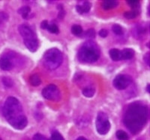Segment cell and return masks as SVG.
I'll return each mask as SVG.
<instances>
[{"label":"cell","mask_w":150,"mask_h":140,"mask_svg":"<svg viewBox=\"0 0 150 140\" xmlns=\"http://www.w3.org/2000/svg\"><path fill=\"white\" fill-rule=\"evenodd\" d=\"M148 116V107L137 101L128 106L125 113L123 122L132 134H137L146 124Z\"/></svg>","instance_id":"1"},{"label":"cell","mask_w":150,"mask_h":140,"mask_svg":"<svg viewBox=\"0 0 150 140\" xmlns=\"http://www.w3.org/2000/svg\"><path fill=\"white\" fill-rule=\"evenodd\" d=\"M3 113L8 122L14 128L23 130L27 126L28 120L21 102L14 97H8L5 101Z\"/></svg>","instance_id":"2"},{"label":"cell","mask_w":150,"mask_h":140,"mask_svg":"<svg viewBox=\"0 0 150 140\" xmlns=\"http://www.w3.org/2000/svg\"><path fill=\"white\" fill-rule=\"evenodd\" d=\"M100 57V50L94 42L87 41L80 48L77 53V58L80 62L92 63L96 62Z\"/></svg>","instance_id":"3"},{"label":"cell","mask_w":150,"mask_h":140,"mask_svg":"<svg viewBox=\"0 0 150 140\" xmlns=\"http://www.w3.org/2000/svg\"><path fill=\"white\" fill-rule=\"evenodd\" d=\"M18 31L23 39L26 47L32 52H35L37 51L39 42L35 33L32 30V29L26 24H23L18 27Z\"/></svg>","instance_id":"4"},{"label":"cell","mask_w":150,"mask_h":140,"mask_svg":"<svg viewBox=\"0 0 150 140\" xmlns=\"http://www.w3.org/2000/svg\"><path fill=\"white\" fill-rule=\"evenodd\" d=\"M63 61V55L61 51L53 48L47 50L44 55V66L50 70H54L59 68Z\"/></svg>","instance_id":"5"},{"label":"cell","mask_w":150,"mask_h":140,"mask_svg":"<svg viewBox=\"0 0 150 140\" xmlns=\"http://www.w3.org/2000/svg\"><path fill=\"white\" fill-rule=\"evenodd\" d=\"M96 125L97 131L99 134L105 135L109 132L110 129V123L108 116L105 113L99 112L98 113Z\"/></svg>","instance_id":"6"},{"label":"cell","mask_w":150,"mask_h":140,"mask_svg":"<svg viewBox=\"0 0 150 140\" xmlns=\"http://www.w3.org/2000/svg\"><path fill=\"white\" fill-rule=\"evenodd\" d=\"M42 95L46 99L53 101H58L61 98L59 90L55 84H49L44 88L42 90Z\"/></svg>","instance_id":"7"},{"label":"cell","mask_w":150,"mask_h":140,"mask_svg":"<svg viewBox=\"0 0 150 140\" xmlns=\"http://www.w3.org/2000/svg\"><path fill=\"white\" fill-rule=\"evenodd\" d=\"M132 83V78L128 75H119L113 80V86L119 90H125Z\"/></svg>","instance_id":"8"},{"label":"cell","mask_w":150,"mask_h":140,"mask_svg":"<svg viewBox=\"0 0 150 140\" xmlns=\"http://www.w3.org/2000/svg\"><path fill=\"white\" fill-rule=\"evenodd\" d=\"M0 68L4 71H9L13 68V63L8 56H3L0 58Z\"/></svg>","instance_id":"9"},{"label":"cell","mask_w":150,"mask_h":140,"mask_svg":"<svg viewBox=\"0 0 150 140\" xmlns=\"http://www.w3.org/2000/svg\"><path fill=\"white\" fill-rule=\"evenodd\" d=\"M91 3L89 2H84L83 5H77L76 6V10L80 14H86L91 9Z\"/></svg>","instance_id":"10"},{"label":"cell","mask_w":150,"mask_h":140,"mask_svg":"<svg viewBox=\"0 0 150 140\" xmlns=\"http://www.w3.org/2000/svg\"><path fill=\"white\" fill-rule=\"evenodd\" d=\"M120 52H121V60H130L133 58L135 54L134 51L132 49H128V48L123 49Z\"/></svg>","instance_id":"11"},{"label":"cell","mask_w":150,"mask_h":140,"mask_svg":"<svg viewBox=\"0 0 150 140\" xmlns=\"http://www.w3.org/2000/svg\"><path fill=\"white\" fill-rule=\"evenodd\" d=\"M119 5V2L115 0H107V1H104L101 4L103 9L104 10H110V9L115 8L117 7V5Z\"/></svg>","instance_id":"12"},{"label":"cell","mask_w":150,"mask_h":140,"mask_svg":"<svg viewBox=\"0 0 150 140\" xmlns=\"http://www.w3.org/2000/svg\"><path fill=\"white\" fill-rule=\"evenodd\" d=\"M110 57L113 61H119L121 60V52L117 49H112L109 52Z\"/></svg>","instance_id":"13"},{"label":"cell","mask_w":150,"mask_h":140,"mask_svg":"<svg viewBox=\"0 0 150 140\" xmlns=\"http://www.w3.org/2000/svg\"><path fill=\"white\" fill-rule=\"evenodd\" d=\"M29 83L30 84L33 86H39L41 83V80L40 76L38 74H33V75L30 76L29 78Z\"/></svg>","instance_id":"14"},{"label":"cell","mask_w":150,"mask_h":140,"mask_svg":"<svg viewBox=\"0 0 150 140\" xmlns=\"http://www.w3.org/2000/svg\"><path fill=\"white\" fill-rule=\"evenodd\" d=\"M31 8L29 6H23V7L21 8L18 10V14L20 15H21L23 19H26L29 16V14H30Z\"/></svg>","instance_id":"15"},{"label":"cell","mask_w":150,"mask_h":140,"mask_svg":"<svg viewBox=\"0 0 150 140\" xmlns=\"http://www.w3.org/2000/svg\"><path fill=\"white\" fill-rule=\"evenodd\" d=\"M139 15L138 10H132L130 11H126L124 13V17L128 20H132V19L136 18Z\"/></svg>","instance_id":"16"},{"label":"cell","mask_w":150,"mask_h":140,"mask_svg":"<svg viewBox=\"0 0 150 140\" xmlns=\"http://www.w3.org/2000/svg\"><path fill=\"white\" fill-rule=\"evenodd\" d=\"M95 92H96V90H95V89L93 87H92V86H88V87L84 88L83 90V94L86 97H87V98H91V97H92L94 95Z\"/></svg>","instance_id":"17"},{"label":"cell","mask_w":150,"mask_h":140,"mask_svg":"<svg viewBox=\"0 0 150 140\" xmlns=\"http://www.w3.org/2000/svg\"><path fill=\"white\" fill-rule=\"evenodd\" d=\"M116 136L119 140H128L129 137H128V133L126 132L123 131V130H118L116 133Z\"/></svg>","instance_id":"18"},{"label":"cell","mask_w":150,"mask_h":140,"mask_svg":"<svg viewBox=\"0 0 150 140\" xmlns=\"http://www.w3.org/2000/svg\"><path fill=\"white\" fill-rule=\"evenodd\" d=\"M112 30L113 33L116 35H122L124 34V30H123L122 27L118 24H115V25H112Z\"/></svg>","instance_id":"19"},{"label":"cell","mask_w":150,"mask_h":140,"mask_svg":"<svg viewBox=\"0 0 150 140\" xmlns=\"http://www.w3.org/2000/svg\"><path fill=\"white\" fill-rule=\"evenodd\" d=\"M71 32L74 35H80L83 33L82 27L79 25H74L71 27Z\"/></svg>","instance_id":"20"},{"label":"cell","mask_w":150,"mask_h":140,"mask_svg":"<svg viewBox=\"0 0 150 140\" xmlns=\"http://www.w3.org/2000/svg\"><path fill=\"white\" fill-rule=\"evenodd\" d=\"M128 5H129L130 7L133 10H137V8H140V2L139 1H136V0H131V1H128L127 2Z\"/></svg>","instance_id":"21"},{"label":"cell","mask_w":150,"mask_h":140,"mask_svg":"<svg viewBox=\"0 0 150 140\" xmlns=\"http://www.w3.org/2000/svg\"><path fill=\"white\" fill-rule=\"evenodd\" d=\"M47 29L49 31V32L52 33V34H58L59 33L58 26L55 25V24H50V25H49Z\"/></svg>","instance_id":"22"},{"label":"cell","mask_w":150,"mask_h":140,"mask_svg":"<svg viewBox=\"0 0 150 140\" xmlns=\"http://www.w3.org/2000/svg\"><path fill=\"white\" fill-rule=\"evenodd\" d=\"M2 83L7 87H11L13 86V84H14V82H13L11 78H8V77H4V78H2Z\"/></svg>","instance_id":"23"},{"label":"cell","mask_w":150,"mask_h":140,"mask_svg":"<svg viewBox=\"0 0 150 140\" xmlns=\"http://www.w3.org/2000/svg\"><path fill=\"white\" fill-rule=\"evenodd\" d=\"M48 140H65V139H64L63 137H62V136L59 132L55 131L53 132V134H52L51 138Z\"/></svg>","instance_id":"24"},{"label":"cell","mask_w":150,"mask_h":140,"mask_svg":"<svg viewBox=\"0 0 150 140\" xmlns=\"http://www.w3.org/2000/svg\"><path fill=\"white\" fill-rule=\"evenodd\" d=\"M83 36L88 37V38H94V37H96V31H95L94 29H89L87 31H86Z\"/></svg>","instance_id":"25"},{"label":"cell","mask_w":150,"mask_h":140,"mask_svg":"<svg viewBox=\"0 0 150 140\" xmlns=\"http://www.w3.org/2000/svg\"><path fill=\"white\" fill-rule=\"evenodd\" d=\"M33 140H48V139H47L45 136L41 135L40 133H36L33 137Z\"/></svg>","instance_id":"26"},{"label":"cell","mask_w":150,"mask_h":140,"mask_svg":"<svg viewBox=\"0 0 150 140\" xmlns=\"http://www.w3.org/2000/svg\"><path fill=\"white\" fill-rule=\"evenodd\" d=\"M99 35H100V37L104 38V37H106L108 35V31L106 30V29H101V30L99 31Z\"/></svg>","instance_id":"27"},{"label":"cell","mask_w":150,"mask_h":140,"mask_svg":"<svg viewBox=\"0 0 150 140\" xmlns=\"http://www.w3.org/2000/svg\"><path fill=\"white\" fill-rule=\"evenodd\" d=\"M48 25H49V24H48L47 21L44 20L41 23V28L42 29H47V27H48Z\"/></svg>","instance_id":"28"},{"label":"cell","mask_w":150,"mask_h":140,"mask_svg":"<svg viewBox=\"0 0 150 140\" xmlns=\"http://www.w3.org/2000/svg\"><path fill=\"white\" fill-rule=\"evenodd\" d=\"M144 61H145V63L148 66H149V53H147L144 56Z\"/></svg>","instance_id":"29"},{"label":"cell","mask_w":150,"mask_h":140,"mask_svg":"<svg viewBox=\"0 0 150 140\" xmlns=\"http://www.w3.org/2000/svg\"><path fill=\"white\" fill-rule=\"evenodd\" d=\"M77 140H87V139L85 138V137H79V138H77Z\"/></svg>","instance_id":"30"},{"label":"cell","mask_w":150,"mask_h":140,"mask_svg":"<svg viewBox=\"0 0 150 140\" xmlns=\"http://www.w3.org/2000/svg\"><path fill=\"white\" fill-rule=\"evenodd\" d=\"M146 91L148 92L149 93H150V85H149V84H148V85H147V87H146Z\"/></svg>","instance_id":"31"},{"label":"cell","mask_w":150,"mask_h":140,"mask_svg":"<svg viewBox=\"0 0 150 140\" xmlns=\"http://www.w3.org/2000/svg\"><path fill=\"white\" fill-rule=\"evenodd\" d=\"M0 140H2V139H1V138H0Z\"/></svg>","instance_id":"32"}]
</instances>
